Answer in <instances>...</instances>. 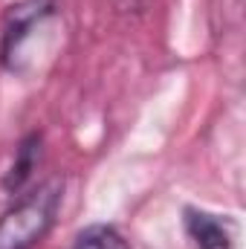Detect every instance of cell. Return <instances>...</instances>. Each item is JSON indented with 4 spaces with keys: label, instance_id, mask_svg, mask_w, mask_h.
<instances>
[{
    "label": "cell",
    "instance_id": "cell-1",
    "mask_svg": "<svg viewBox=\"0 0 246 249\" xmlns=\"http://www.w3.org/2000/svg\"><path fill=\"white\" fill-rule=\"evenodd\" d=\"M64 197L61 180H47L0 214V249H35L55 226Z\"/></svg>",
    "mask_w": 246,
    "mask_h": 249
},
{
    "label": "cell",
    "instance_id": "cell-2",
    "mask_svg": "<svg viewBox=\"0 0 246 249\" xmlns=\"http://www.w3.org/2000/svg\"><path fill=\"white\" fill-rule=\"evenodd\" d=\"M55 0H20L6 12L3 41H0V61L9 72L23 70V44L29 35L55 15Z\"/></svg>",
    "mask_w": 246,
    "mask_h": 249
},
{
    "label": "cell",
    "instance_id": "cell-3",
    "mask_svg": "<svg viewBox=\"0 0 246 249\" xmlns=\"http://www.w3.org/2000/svg\"><path fill=\"white\" fill-rule=\"evenodd\" d=\"M183 226L194 249H235V226L220 214H211L197 206H185Z\"/></svg>",
    "mask_w": 246,
    "mask_h": 249
},
{
    "label": "cell",
    "instance_id": "cell-4",
    "mask_svg": "<svg viewBox=\"0 0 246 249\" xmlns=\"http://www.w3.org/2000/svg\"><path fill=\"white\" fill-rule=\"evenodd\" d=\"M41 157H44V136L41 133H26L20 139V145L15 148V160H12V165L3 177V188L9 194H20L23 186L32 180V174L38 171Z\"/></svg>",
    "mask_w": 246,
    "mask_h": 249
},
{
    "label": "cell",
    "instance_id": "cell-5",
    "mask_svg": "<svg viewBox=\"0 0 246 249\" xmlns=\"http://www.w3.org/2000/svg\"><path fill=\"white\" fill-rule=\"evenodd\" d=\"M67 249H130L127 238L110 223H93L75 232Z\"/></svg>",
    "mask_w": 246,
    "mask_h": 249
}]
</instances>
